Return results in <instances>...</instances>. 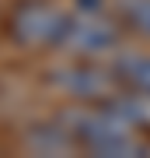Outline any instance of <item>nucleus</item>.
<instances>
[{
  "mask_svg": "<svg viewBox=\"0 0 150 158\" xmlns=\"http://www.w3.org/2000/svg\"><path fill=\"white\" fill-rule=\"evenodd\" d=\"M60 123L77 141V151L101 158H140L150 151V137L129 127L108 102H67L60 109Z\"/></svg>",
  "mask_w": 150,
  "mask_h": 158,
  "instance_id": "1",
  "label": "nucleus"
},
{
  "mask_svg": "<svg viewBox=\"0 0 150 158\" xmlns=\"http://www.w3.org/2000/svg\"><path fill=\"white\" fill-rule=\"evenodd\" d=\"M122 25L112 11H77L70 7L67 25L60 32L56 53L70 60H112V53L122 46Z\"/></svg>",
  "mask_w": 150,
  "mask_h": 158,
  "instance_id": "2",
  "label": "nucleus"
},
{
  "mask_svg": "<svg viewBox=\"0 0 150 158\" xmlns=\"http://www.w3.org/2000/svg\"><path fill=\"white\" fill-rule=\"evenodd\" d=\"M70 7L60 0H14L7 11L4 32L21 53H56L60 32L67 25Z\"/></svg>",
  "mask_w": 150,
  "mask_h": 158,
  "instance_id": "3",
  "label": "nucleus"
},
{
  "mask_svg": "<svg viewBox=\"0 0 150 158\" xmlns=\"http://www.w3.org/2000/svg\"><path fill=\"white\" fill-rule=\"evenodd\" d=\"M45 85L67 102H105L112 91L119 88L115 70L105 60H70L45 70Z\"/></svg>",
  "mask_w": 150,
  "mask_h": 158,
  "instance_id": "4",
  "label": "nucleus"
},
{
  "mask_svg": "<svg viewBox=\"0 0 150 158\" xmlns=\"http://www.w3.org/2000/svg\"><path fill=\"white\" fill-rule=\"evenodd\" d=\"M25 151L32 155H77V141L70 137V130L60 123V116L35 119L21 137Z\"/></svg>",
  "mask_w": 150,
  "mask_h": 158,
  "instance_id": "5",
  "label": "nucleus"
},
{
  "mask_svg": "<svg viewBox=\"0 0 150 158\" xmlns=\"http://www.w3.org/2000/svg\"><path fill=\"white\" fill-rule=\"evenodd\" d=\"M108 67L115 70L119 85L150 91V46H126L122 42L115 53H112Z\"/></svg>",
  "mask_w": 150,
  "mask_h": 158,
  "instance_id": "6",
  "label": "nucleus"
},
{
  "mask_svg": "<svg viewBox=\"0 0 150 158\" xmlns=\"http://www.w3.org/2000/svg\"><path fill=\"white\" fill-rule=\"evenodd\" d=\"M105 102L126 119L129 127H136L143 137H150V91H140V88H126V85H119Z\"/></svg>",
  "mask_w": 150,
  "mask_h": 158,
  "instance_id": "7",
  "label": "nucleus"
},
{
  "mask_svg": "<svg viewBox=\"0 0 150 158\" xmlns=\"http://www.w3.org/2000/svg\"><path fill=\"white\" fill-rule=\"evenodd\" d=\"M112 14L126 32L150 42V0H112Z\"/></svg>",
  "mask_w": 150,
  "mask_h": 158,
  "instance_id": "8",
  "label": "nucleus"
}]
</instances>
